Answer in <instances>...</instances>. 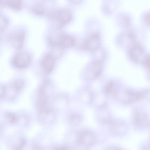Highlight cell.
I'll list each match as a JSON object with an SVG mask.
<instances>
[{
  "label": "cell",
  "instance_id": "cell-21",
  "mask_svg": "<svg viewBox=\"0 0 150 150\" xmlns=\"http://www.w3.org/2000/svg\"><path fill=\"white\" fill-rule=\"evenodd\" d=\"M26 142L23 139H21L18 144L15 146L14 148L15 149H19L23 147L25 144Z\"/></svg>",
  "mask_w": 150,
  "mask_h": 150
},
{
  "label": "cell",
  "instance_id": "cell-13",
  "mask_svg": "<svg viewBox=\"0 0 150 150\" xmlns=\"http://www.w3.org/2000/svg\"><path fill=\"white\" fill-rule=\"evenodd\" d=\"M59 45L63 48H70L75 44L74 38L69 35L62 34L59 41Z\"/></svg>",
  "mask_w": 150,
  "mask_h": 150
},
{
  "label": "cell",
  "instance_id": "cell-22",
  "mask_svg": "<svg viewBox=\"0 0 150 150\" xmlns=\"http://www.w3.org/2000/svg\"><path fill=\"white\" fill-rule=\"evenodd\" d=\"M5 87L2 86H0V98L4 96Z\"/></svg>",
  "mask_w": 150,
  "mask_h": 150
},
{
  "label": "cell",
  "instance_id": "cell-16",
  "mask_svg": "<svg viewBox=\"0 0 150 150\" xmlns=\"http://www.w3.org/2000/svg\"><path fill=\"white\" fill-rule=\"evenodd\" d=\"M32 10L34 13L38 15H42L45 13L43 6L40 3H37L34 4L32 7Z\"/></svg>",
  "mask_w": 150,
  "mask_h": 150
},
{
  "label": "cell",
  "instance_id": "cell-15",
  "mask_svg": "<svg viewBox=\"0 0 150 150\" xmlns=\"http://www.w3.org/2000/svg\"><path fill=\"white\" fill-rule=\"evenodd\" d=\"M3 4L14 10H19L22 7V0H6Z\"/></svg>",
  "mask_w": 150,
  "mask_h": 150
},
{
  "label": "cell",
  "instance_id": "cell-1",
  "mask_svg": "<svg viewBox=\"0 0 150 150\" xmlns=\"http://www.w3.org/2000/svg\"><path fill=\"white\" fill-rule=\"evenodd\" d=\"M149 93V91L147 90L136 91L128 89L122 92H120L119 90L115 98L123 103H130L145 98Z\"/></svg>",
  "mask_w": 150,
  "mask_h": 150
},
{
  "label": "cell",
  "instance_id": "cell-2",
  "mask_svg": "<svg viewBox=\"0 0 150 150\" xmlns=\"http://www.w3.org/2000/svg\"><path fill=\"white\" fill-rule=\"evenodd\" d=\"M103 69V61L94 60L86 67L85 71V77L88 81L93 80L100 75Z\"/></svg>",
  "mask_w": 150,
  "mask_h": 150
},
{
  "label": "cell",
  "instance_id": "cell-23",
  "mask_svg": "<svg viewBox=\"0 0 150 150\" xmlns=\"http://www.w3.org/2000/svg\"><path fill=\"white\" fill-rule=\"evenodd\" d=\"M71 3L74 4H77L79 3L81 0H69Z\"/></svg>",
  "mask_w": 150,
  "mask_h": 150
},
{
  "label": "cell",
  "instance_id": "cell-8",
  "mask_svg": "<svg viewBox=\"0 0 150 150\" xmlns=\"http://www.w3.org/2000/svg\"><path fill=\"white\" fill-rule=\"evenodd\" d=\"M131 59L135 62L144 64L149 56L146 52L144 48L139 45L133 46L130 51Z\"/></svg>",
  "mask_w": 150,
  "mask_h": 150
},
{
  "label": "cell",
  "instance_id": "cell-9",
  "mask_svg": "<svg viewBox=\"0 0 150 150\" xmlns=\"http://www.w3.org/2000/svg\"><path fill=\"white\" fill-rule=\"evenodd\" d=\"M25 35V32L23 30L17 29L10 34L8 39L13 47L19 50L23 46Z\"/></svg>",
  "mask_w": 150,
  "mask_h": 150
},
{
  "label": "cell",
  "instance_id": "cell-5",
  "mask_svg": "<svg viewBox=\"0 0 150 150\" xmlns=\"http://www.w3.org/2000/svg\"><path fill=\"white\" fill-rule=\"evenodd\" d=\"M96 141V134L91 131L83 130L78 134L77 144L84 147L88 148L93 145Z\"/></svg>",
  "mask_w": 150,
  "mask_h": 150
},
{
  "label": "cell",
  "instance_id": "cell-12",
  "mask_svg": "<svg viewBox=\"0 0 150 150\" xmlns=\"http://www.w3.org/2000/svg\"><path fill=\"white\" fill-rule=\"evenodd\" d=\"M118 90L116 84L113 81H110L105 84L103 91L106 96L115 98Z\"/></svg>",
  "mask_w": 150,
  "mask_h": 150
},
{
  "label": "cell",
  "instance_id": "cell-10",
  "mask_svg": "<svg viewBox=\"0 0 150 150\" xmlns=\"http://www.w3.org/2000/svg\"><path fill=\"white\" fill-rule=\"evenodd\" d=\"M108 125L110 126L111 132L114 134L122 135L127 131V126L124 122L113 119Z\"/></svg>",
  "mask_w": 150,
  "mask_h": 150
},
{
  "label": "cell",
  "instance_id": "cell-7",
  "mask_svg": "<svg viewBox=\"0 0 150 150\" xmlns=\"http://www.w3.org/2000/svg\"><path fill=\"white\" fill-rule=\"evenodd\" d=\"M100 40L98 34L93 33L87 37L83 41L82 48L85 50L94 51L100 48Z\"/></svg>",
  "mask_w": 150,
  "mask_h": 150
},
{
  "label": "cell",
  "instance_id": "cell-19",
  "mask_svg": "<svg viewBox=\"0 0 150 150\" xmlns=\"http://www.w3.org/2000/svg\"><path fill=\"white\" fill-rule=\"evenodd\" d=\"M69 120L71 124L74 125H76L80 122L81 118L78 114H73L70 116Z\"/></svg>",
  "mask_w": 150,
  "mask_h": 150
},
{
  "label": "cell",
  "instance_id": "cell-6",
  "mask_svg": "<svg viewBox=\"0 0 150 150\" xmlns=\"http://www.w3.org/2000/svg\"><path fill=\"white\" fill-rule=\"evenodd\" d=\"M132 121L134 126L139 129H144L149 127V120L145 112L140 110H136L132 115Z\"/></svg>",
  "mask_w": 150,
  "mask_h": 150
},
{
  "label": "cell",
  "instance_id": "cell-17",
  "mask_svg": "<svg viewBox=\"0 0 150 150\" xmlns=\"http://www.w3.org/2000/svg\"><path fill=\"white\" fill-rule=\"evenodd\" d=\"M24 85L23 81L20 79L16 80L12 84L13 87L17 92L22 88Z\"/></svg>",
  "mask_w": 150,
  "mask_h": 150
},
{
  "label": "cell",
  "instance_id": "cell-3",
  "mask_svg": "<svg viewBox=\"0 0 150 150\" xmlns=\"http://www.w3.org/2000/svg\"><path fill=\"white\" fill-rule=\"evenodd\" d=\"M52 20L55 21L59 28L69 23L71 18V14L68 10L62 9L56 11L49 15Z\"/></svg>",
  "mask_w": 150,
  "mask_h": 150
},
{
  "label": "cell",
  "instance_id": "cell-11",
  "mask_svg": "<svg viewBox=\"0 0 150 150\" xmlns=\"http://www.w3.org/2000/svg\"><path fill=\"white\" fill-rule=\"evenodd\" d=\"M56 59L51 53L45 55L43 58L41 66L44 72L46 74H50L53 70Z\"/></svg>",
  "mask_w": 150,
  "mask_h": 150
},
{
  "label": "cell",
  "instance_id": "cell-4",
  "mask_svg": "<svg viewBox=\"0 0 150 150\" xmlns=\"http://www.w3.org/2000/svg\"><path fill=\"white\" fill-rule=\"evenodd\" d=\"M31 60V57L29 53L25 51H20L13 56L12 64L17 69H23L29 66Z\"/></svg>",
  "mask_w": 150,
  "mask_h": 150
},
{
  "label": "cell",
  "instance_id": "cell-18",
  "mask_svg": "<svg viewBox=\"0 0 150 150\" xmlns=\"http://www.w3.org/2000/svg\"><path fill=\"white\" fill-rule=\"evenodd\" d=\"M8 25V21L6 19L0 15V33H2L6 29Z\"/></svg>",
  "mask_w": 150,
  "mask_h": 150
},
{
  "label": "cell",
  "instance_id": "cell-14",
  "mask_svg": "<svg viewBox=\"0 0 150 150\" xmlns=\"http://www.w3.org/2000/svg\"><path fill=\"white\" fill-rule=\"evenodd\" d=\"M39 111L40 118L45 122H52L55 118V114L50 108Z\"/></svg>",
  "mask_w": 150,
  "mask_h": 150
},
{
  "label": "cell",
  "instance_id": "cell-20",
  "mask_svg": "<svg viewBox=\"0 0 150 150\" xmlns=\"http://www.w3.org/2000/svg\"><path fill=\"white\" fill-rule=\"evenodd\" d=\"M7 121L11 123H14L18 121V118L14 114L11 113H8L6 115Z\"/></svg>",
  "mask_w": 150,
  "mask_h": 150
}]
</instances>
